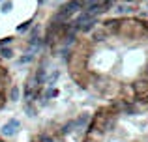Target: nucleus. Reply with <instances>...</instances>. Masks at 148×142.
Here are the masks:
<instances>
[{
    "mask_svg": "<svg viewBox=\"0 0 148 142\" xmlns=\"http://www.w3.org/2000/svg\"><path fill=\"white\" fill-rule=\"evenodd\" d=\"M68 67L81 88L98 95L148 92V19L118 17L84 26L73 43Z\"/></svg>",
    "mask_w": 148,
    "mask_h": 142,
    "instance_id": "nucleus-1",
    "label": "nucleus"
},
{
    "mask_svg": "<svg viewBox=\"0 0 148 142\" xmlns=\"http://www.w3.org/2000/svg\"><path fill=\"white\" fill-rule=\"evenodd\" d=\"M0 56H2V58H11V56H13V52H11V49H0Z\"/></svg>",
    "mask_w": 148,
    "mask_h": 142,
    "instance_id": "nucleus-4",
    "label": "nucleus"
},
{
    "mask_svg": "<svg viewBox=\"0 0 148 142\" xmlns=\"http://www.w3.org/2000/svg\"><path fill=\"white\" fill-rule=\"evenodd\" d=\"M88 122H90V114H81V116L75 120V124H73V125H75V127H84Z\"/></svg>",
    "mask_w": 148,
    "mask_h": 142,
    "instance_id": "nucleus-3",
    "label": "nucleus"
},
{
    "mask_svg": "<svg viewBox=\"0 0 148 142\" xmlns=\"http://www.w3.org/2000/svg\"><path fill=\"white\" fill-rule=\"evenodd\" d=\"M19 120H10L8 124H4V127H2V135L4 137H13L15 133L19 131Z\"/></svg>",
    "mask_w": 148,
    "mask_h": 142,
    "instance_id": "nucleus-2",
    "label": "nucleus"
},
{
    "mask_svg": "<svg viewBox=\"0 0 148 142\" xmlns=\"http://www.w3.org/2000/svg\"><path fill=\"white\" fill-rule=\"evenodd\" d=\"M127 2H135V0H127Z\"/></svg>",
    "mask_w": 148,
    "mask_h": 142,
    "instance_id": "nucleus-5",
    "label": "nucleus"
}]
</instances>
